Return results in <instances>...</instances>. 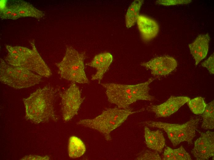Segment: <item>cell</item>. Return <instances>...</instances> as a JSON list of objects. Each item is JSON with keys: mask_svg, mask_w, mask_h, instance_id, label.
Listing matches in <instances>:
<instances>
[{"mask_svg": "<svg viewBox=\"0 0 214 160\" xmlns=\"http://www.w3.org/2000/svg\"><path fill=\"white\" fill-rule=\"evenodd\" d=\"M57 92V89L46 85L23 98L26 118L35 124L56 121L54 104Z\"/></svg>", "mask_w": 214, "mask_h": 160, "instance_id": "obj_1", "label": "cell"}, {"mask_svg": "<svg viewBox=\"0 0 214 160\" xmlns=\"http://www.w3.org/2000/svg\"><path fill=\"white\" fill-rule=\"evenodd\" d=\"M151 78L147 81L135 85L103 83L108 101L119 108H128L132 103L140 100L153 101L154 97L149 94V84L155 79Z\"/></svg>", "mask_w": 214, "mask_h": 160, "instance_id": "obj_2", "label": "cell"}, {"mask_svg": "<svg viewBox=\"0 0 214 160\" xmlns=\"http://www.w3.org/2000/svg\"><path fill=\"white\" fill-rule=\"evenodd\" d=\"M30 44L31 49L6 45L8 54L4 61L10 65L25 68L42 76L50 77L52 75L50 69L38 53L34 41Z\"/></svg>", "mask_w": 214, "mask_h": 160, "instance_id": "obj_3", "label": "cell"}, {"mask_svg": "<svg viewBox=\"0 0 214 160\" xmlns=\"http://www.w3.org/2000/svg\"><path fill=\"white\" fill-rule=\"evenodd\" d=\"M141 110L131 108H109L96 118L80 120L77 124L95 130L103 134L107 140L111 139L110 133L119 126L130 115Z\"/></svg>", "mask_w": 214, "mask_h": 160, "instance_id": "obj_4", "label": "cell"}, {"mask_svg": "<svg viewBox=\"0 0 214 160\" xmlns=\"http://www.w3.org/2000/svg\"><path fill=\"white\" fill-rule=\"evenodd\" d=\"M85 52L80 53L72 47L67 46L62 60L55 64L61 78L73 83H89L85 71Z\"/></svg>", "mask_w": 214, "mask_h": 160, "instance_id": "obj_5", "label": "cell"}, {"mask_svg": "<svg viewBox=\"0 0 214 160\" xmlns=\"http://www.w3.org/2000/svg\"><path fill=\"white\" fill-rule=\"evenodd\" d=\"M42 76L25 68L10 65L0 58V81L16 89L27 88L38 84Z\"/></svg>", "mask_w": 214, "mask_h": 160, "instance_id": "obj_6", "label": "cell"}, {"mask_svg": "<svg viewBox=\"0 0 214 160\" xmlns=\"http://www.w3.org/2000/svg\"><path fill=\"white\" fill-rule=\"evenodd\" d=\"M199 120V118H192L183 124L153 121H147L143 123L148 126L157 127L165 131L173 145L175 146L183 142H187L189 145L192 143Z\"/></svg>", "mask_w": 214, "mask_h": 160, "instance_id": "obj_7", "label": "cell"}, {"mask_svg": "<svg viewBox=\"0 0 214 160\" xmlns=\"http://www.w3.org/2000/svg\"><path fill=\"white\" fill-rule=\"evenodd\" d=\"M63 119L65 122L71 119L77 113L84 99L80 89L75 83L60 94Z\"/></svg>", "mask_w": 214, "mask_h": 160, "instance_id": "obj_8", "label": "cell"}, {"mask_svg": "<svg viewBox=\"0 0 214 160\" xmlns=\"http://www.w3.org/2000/svg\"><path fill=\"white\" fill-rule=\"evenodd\" d=\"M199 133L200 136L195 141L191 152L196 160H208L214 157V132L208 130Z\"/></svg>", "mask_w": 214, "mask_h": 160, "instance_id": "obj_9", "label": "cell"}, {"mask_svg": "<svg viewBox=\"0 0 214 160\" xmlns=\"http://www.w3.org/2000/svg\"><path fill=\"white\" fill-rule=\"evenodd\" d=\"M141 65L151 71L154 75L165 76L168 74L176 67L177 64L172 57L164 55L152 58L142 63Z\"/></svg>", "mask_w": 214, "mask_h": 160, "instance_id": "obj_10", "label": "cell"}, {"mask_svg": "<svg viewBox=\"0 0 214 160\" xmlns=\"http://www.w3.org/2000/svg\"><path fill=\"white\" fill-rule=\"evenodd\" d=\"M190 100L187 97L171 96L161 104L149 106L148 110L155 113L157 117H166L177 111Z\"/></svg>", "mask_w": 214, "mask_h": 160, "instance_id": "obj_11", "label": "cell"}, {"mask_svg": "<svg viewBox=\"0 0 214 160\" xmlns=\"http://www.w3.org/2000/svg\"><path fill=\"white\" fill-rule=\"evenodd\" d=\"M113 60L112 54L109 52H104L96 55L90 62L87 63V66L97 70L96 73L92 76L91 80H98L100 83L104 74L109 69Z\"/></svg>", "mask_w": 214, "mask_h": 160, "instance_id": "obj_12", "label": "cell"}, {"mask_svg": "<svg viewBox=\"0 0 214 160\" xmlns=\"http://www.w3.org/2000/svg\"><path fill=\"white\" fill-rule=\"evenodd\" d=\"M210 37L208 33L199 35L194 41L188 45L191 54L197 66L206 56L208 50Z\"/></svg>", "mask_w": 214, "mask_h": 160, "instance_id": "obj_13", "label": "cell"}, {"mask_svg": "<svg viewBox=\"0 0 214 160\" xmlns=\"http://www.w3.org/2000/svg\"><path fill=\"white\" fill-rule=\"evenodd\" d=\"M137 22L142 38L144 41H150L157 35L159 27L157 23L153 19L145 15H139Z\"/></svg>", "mask_w": 214, "mask_h": 160, "instance_id": "obj_14", "label": "cell"}, {"mask_svg": "<svg viewBox=\"0 0 214 160\" xmlns=\"http://www.w3.org/2000/svg\"><path fill=\"white\" fill-rule=\"evenodd\" d=\"M144 130V137L147 147L156 151L161 152L165 144L163 133L159 130L151 131L146 126Z\"/></svg>", "mask_w": 214, "mask_h": 160, "instance_id": "obj_15", "label": "cell"}, {"mask_svg": "<svg viewBox=\"0 0 214 160\" xmlns=\"http://www.w3.org/2000/svg\"><path fill=\"white\" fill-rule=\"evenodd\" d=\"M14 5L16 10L21 17H29L40 19L45 15L43 12L26 2H21Z\"/></svg>", "mask_w": 214, "mask_h": 160, "instance_id": "obj_16", "label": "cell"}, {"mask_svg": "<svg viewBox=\"0 0 214 160\" xmlns=\"http://www.w3.org/2000/svg\"><path fill=\"white\" fill-rule=\"evenodd\" d=\"M68 153L71 158H76L81 156L85 152V144L79 138L75 136L71 137L69 140Z\"/></svg>", "mask_w": 214, "mask_h": 160, "instance_id": "obj_17", "label": "cell"}, {"mask_svg": "<svg viewBox=\"0 0 214 160\" xmlns=\"http://www.w3.org/2000/svg\"><path fill=\"white\" fill-rule=\"evenodd\" d=\"M143 2V0H135L129 7L125 15V24L128 28L132 27L137 22Z\"/></svg>", "mask_w": 214, "mask_h": 160, "instance_id": "obj_18", "label": "cell"}, {"mask_svg": "<svg viewBox=\"0 0 214 160\" xmlns=\"http://www.w3.org/2000/svg\"><path fill=\"white\" fill-rule=\"evenodd\" d=\"M163 160H191L190 154L182 146L175 149L167 146L163 154Z\"/></svg>", "mask_w": 214, "mask_h": 160, "instance_id": "obj_19", "label": "cell"}, {"mask_svg": "<svg viewBox=\"0 0 214 160\" xmlns=\"http://www.w3.org/2000/svg\"><path fill=\"white\" fill-rule=\"evenodd\" d=\"M214 100L206 104L203 113L201 127L204 129L212 130L214 128Z\"/></svg>", "mask_w": 214, "mask_h": 160, "instance_id": "obj_20", "label": "cell"}, {"mask_svg": "<svg viewBox=\"0 0 214 160\" xmlns=\"http://www.w3.org/2000/svg\"><path fill=\"white\" fill-rule=\"evenodd\" d=\"M188 102L190 110L196 115L203 114L206 104L204 99L200 97L190 99Z\"/></svg>", "mask_w": 214, "mask_h": 160, "instance_id": "obj_21", "label": "cell"}, {"mask_svg": "<svg viewBox=\"0 0 214 160\" xmlns=\"http://www.w3.org/2000/svg\"><path fill=\"white\" fill-rule=\"evenodd\" d=\"M136 160H161V159L158 153L156 151L154 152L149 150H146L142 151L136 158Z\"/></svg>", "mask_w": 214, "mask_h": 160, "instance_id": "obj_22", "label": "cell"}, {"mask_svg": "<svg viewBox=\"0 0 214 160\" xmlns=\"http://www.w3.org/2000/svg\"><path fill=\"white\" fill-rule=\"evenodd\" d=\"M14 9V5L7 6L6 3L1 4L0 6V17L2 19H9Z\"/></svg>", "mask_w": 214, "mask_h": 160, "instance_id": "obj_23", "label": "cell"}, {"mask_svg": "<svg viewBox=\"0 0 214 160\" xmlns=\"http://www.w3.org/2000/svg\"><path fill=\"white\" fill-rule=\"evenodd\" d=\"M192 1L191 0H160L157 1L156 3L164 6H169L188 4L190 3Z\"/></svg>", "mask_w": 214, "mask_h": 160, "instance_id": "obj_24", "label": "cell"}, {"mask_svg": "<svg viewBox=\"0 0 214 160\" xmlns=\"http://www.w3.org/2000/svg\"><path fill=\"white\" fill-rule=\"evenodd\" d=\"M214 53H213L207 60L203 62L201 64L203 67H206L209 72L212 74L214 73Z\"/></svg>", "mask_w": 214, "mask_h": 160, "instance_id": "obj_25", "label": "cell"}, {"mask_svg": "<svg viewBox=\"0 0 214 160\" xmlns=\"http://www.w3.org/2000/svg\"><path fill=\"white\" fill-rule=\"evenodd\" d=\"M50 158L49 156H41L36 155H30L24 156L21 160H49Z\"/></svg>", "mask_w": 214, "mask_h": 160, "instance_id": "obj_26", "label": "cell"}]
</instances>
